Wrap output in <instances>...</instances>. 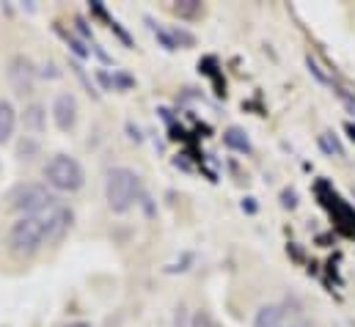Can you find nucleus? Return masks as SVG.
<instances>
[{"mask_svg": "<svg viewBox=\"0 0 355 327\" xmlns=\"http://www.w3.org/2000/svg\"><path fill=\"white\" fill-rule=\"evenodd\" d=\"M141 198V176L132 168H113L105 179V201L110 212L124 215L130 212Z\"/></svg>", "mask_w": 355, "mask_h": 327, "instance_id": "1", "label": "nucleus"}, {"mask_svg": "<svg viewBox=\"0 0 355 327\" xmlns=\"http://www.w3.org/2000/svg\"><path fill=\"white\" fill-rule=\"evenodd\" d=\"M44 242H47V215L44 212L19 218L8 229V250L14 256H33Z\"/></svg>", "mask_w": 355, "mask_h": 327, "instance_id": "2", "label": "nucleus"}, {"mask_svg": "<svg viewBox=\"0 0 355 327\" xmlns=\"http://www.w3.org/2000/svg\"><path fill=\"white\" fill-rule=\"evenodd\" d=\"M44 179H47V187L50 190H58V193H78L86 182V170L83 165L78 163L75 157L69 154H55L50 163L44 165Z\"/></svg>", "mask_w": 355, "mask_h": 327, "instance_id": "3", "label": "nucleus"}, {"mask_svg": "<svg viewBox=\"0 0 355 327\" xmlns=\"http://www.w3.org/2000/svg\"><path fill=\"white\" fill-rule=\"evenodd\" d=\"M11 201V209L19 212L22 218H31V215H42L47 212L50 206H55V195L47 184H39V182H25V184H17L8 195Z\"/></svg>", "mask_w": 355, "mask_h": 327, "instance_id": "4", "label": "nucleus"}, {"mask_svg": "<svg viewBox=\"0 0 355 327\" xmlns=\"http://www.w3.org/2000/svg\"><path fill=\"white\" fill-rule=\"evenodd\" d=\"M36 78H39V72H36V67H33L31 58L14 55V58L8 61V82H11V88H14L19 96H25V94L33 91Z\"/></svg>", "mask_w": 355, "mask_h": 327, "instance_id": "5", "label": "nucleus"}, {"mask_svg": "<svg viewBox=\"0 0 355 327\" xmlns=\"http://www.w3.org/2000/svg\"><path fill=\"white\" fill-rule=\"evenodd\" d=\"M53 121H55V127L61 132L75 130V124H78V96L75 94L64 91V94L55 96V102H53Z\"/></svg>", "mask_w": 355, "mask_h": 327, "instance_id": "6", "label": "nucleus"}, {"mask_svg": "<svg viewBox=\"0 0 355 327\" xmlns=\"http://www.w3.org/2000/svg\"><path fill=\"white\" fill-rule=\"evenodd\" d=\"M14 130H17V110L8 99H0V146L11 141Z\"/></svg>", "mask_w": 355, "mask_h": 327, "instance_id": "7", "label": "nucleus"}, {"mask_svg": "<svg viewBox=\"0 0 355 327\" xmlns=\"http://www.w3.org/2000/svg\"><path fill=\"white\" fill-rule=\"evenodd\" d=\"M284 317H286V311H284L281 306L267 303V306H262V308L257 311L254 327H284Z\"/></svg>", "mask_w": 355, "mask_h": 327, "instance_id": "8", "label": "nucleus"}, {"mask_svg": "<svg viewBox=\"0 0 355 327\" xmlns=\"http://www.w3.org/2000/svg\"><path fill=\"white\" fill-rule=\"evenodd\" d=\"M223 143H226L229 149L240 152V154H251V152H254L251 138H248V135H245V130H240V127H229V130L223 132Z\"/></svg>", "mask_w": 355, "mask_h": 327, "instance_id": "9", "label": "nucleus"}, {"mask_svg": "<svg viewBox=\"0 0 355 327\" xmlns=\"http://www.w3.org/2000/svg\"><path fill=\"white\" fill-rule=\"evenodd\" d=\"M22 124H25V130H31V132H42V130H44V107H42L39 102L28 105L25 113H22Z\"/></svg>", "mask_w": 355, "mask_h": 327, "instance_id": "10", "label": "nucleus"}, {"mask_svg": "<svg viewBox=\"0 0 355 327\" xmlns=\"http://www.w3.org/2000/svg\"><path fill=\"white\" fill-rule=\"evenodd\" d=\"M317 141H320V149H322L328 157H345V146H342V141H339L336 132H322Z\"/></svg>", "mask_w": 355, "mask_h": 327, "instance_id": "11", "label": "nucleus"}, {"mask_svg": "<svg viewBox=\"0 0 355 327\" xmlns=\"http://www.w3.org/2000/svg\"><path fill=\"white\" fill-rule=\"evenodd\" d=\"M174 11H177L179 17H196L201 11V0H177Z\"/></svg>", "mask_w": 355, "mask_h": 327, "instance_id": "12", "label": "nucleus"}, {"mask_svg": "<svg viewBox=\"0 0 355 327\" xmlns=\"http://www.w3.org/2000/svg\"><path fill=\"white\" fill-rule=\"evenodd\" d=\"M17 152H19V157H22V160H31V157L39 152V143H36V141H31V138H22Z\"/></svg>", "mask_w": 355, "mask_h": 327, "instance_id": "13", "label": "nucleus"}, {"mask_svg": "<svg viewBox=\"0 0 355 327\" xmlns=\"http://www.w3.org/2000/svg\"><path fill=\"white\" fill-rule=\"evenodd\" d=\"M187 327H218V325H215V319H212L207 311H196V314L190 317V325Z\"/></svg>", "mask_w": 355, "mask_h": 327, "instance_id": "14", "label": "nucleus"}, {"mask_svg": "<svg viewBox=\"0 0 355 327\" xmlns=\"http://www.w3.org/2000/svg\"><path fill=\"white\" fill-rule=\"evenodd\" d=\"M306 67H309V72H311V75H314V78H317L320 82H325V85L331 82V78H328V75H325V72L320 69V64H317V61H314L311 55H306Z\"/></svg>", "mask_w": 355, "mask_h": 327, "instance_id": "15", "label": "nucleus"}, {"mask_svg": "<svg viewBox=\"0 0 355 327\" xmlns=\"http://www.w3.org/2000/svg\"><path fill=\"white\" fill-rule=\"evenodd\" d=\"M171 36H174L177 47H193V42H196V39H193L187 30H182V28H174V33H171Z\"/></svg>", "mask_w": 355, "mask_h": 327, "instance_id": "16", "label": "nucleus"}, {"mask_svg": "<svg viewBox=\"0 0 355 327\" xmlns=\"http://www.w3.org/2000/svg\"><path fill=\"white\" fill-rule=\"evenodd\" d=\"M281 204H284L286 209H295V206H297V193H295V190H284V193H281Z\"/></svg>", "mask_w": 355, "mask_h": 327, "instance_id": "17", "label": "nucleus"}, {"mask_svg": "<svg viewBox=\"0 0 355 327\" xmlns=\"http://www.w3.org/2000/svg\"><path fill=\"white\" fill-rule=\"evenodd\" d=\"M336 91H339V96H342V102H345V105H347V107L353 110V116H355V99H353V96H350V94H347V91H345V88H336Z\"/></svg>", "mask_w": 355, "mask_h": 327, "instance_id": "18", "label": "nucleus"}, {"mask_svg": "<svg viewBox=\"0 0 355 327\" xmlns=\"http://www.w3.org/2000/svg\"><path fill=\"white\" fill-rule=\"evenodd\" d=\"M113 82H119L121 88H130V85H132V80H130L127 75H116V78H113Z\"/></svg>", "mask_w": 355, "mask_h": 327, "instance_id": "19", "label": "nucleus"}, {"mask_svg": "<svg viewBox=\"0 0 355 327\" xmlns=\"http://www.w3.org/2000/svg\"><path fill=\"white\" fill-rule=\"evenodd\" d=\"M174 327H184V308H182V306L177 308V319H174Z\"/></svg>", "mask_w": 355, "mask_h": 327, "instance_id": "20", "label": "nucleus"}, {"mask_svg": "<svg viewBox=\"0 0 355 327\" xmlns=\"http://www.w3.org/2000/svg\"><path fill=\"white\" fill-rule=\"evenodd\" d=\"M67 327H91L89 322H69Z\"/></svg>", "mask_w": 355, "mask_h": 327, "instance_id": "21", "label": "nucleus"}, {"mask_svg": "<svg viewBox=\"0 0 355 327\" xmlns=\"http://www.w3.org/2000/svg\"><path fill=\"white\" fill-rule=\"evenodd\" d=\"M347 132H350V138L355 141V124H347Z\"/></svg>", "mask_w": 355, "mask_h": 327, "instance_id": "22", "label": "nucleus"}, {"mask_svg": "<svg viewBox=\"0 0 355 327\" xmlns=\"http://www.w3.org/2000/svg\"><path fill=\"white\" fill-rule=\"evenodd\" d=\"M289 327H311L309 322H297V325H289Z\"/></svg>", "mask_w": 355, "mask_h": 327, "instance_id": "23", "label": "nucleus"}]
</instances>
